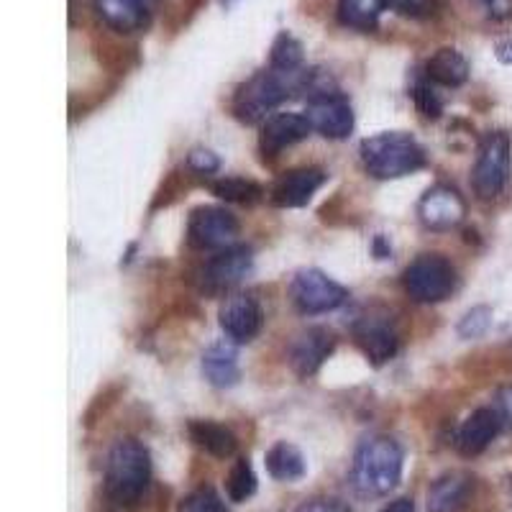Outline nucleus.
<instances>
[{
    "mask_svg": "<svg viewBox=\"0 0 512 512\" xmlns=\"http://www.w3.org/2000/svg\"><path fill=\"white\" fill-rule=\"evenodd\" d=\"M474 489V479L464 472L443 474L428 489V512H459Z\"/></svg>",
    "mask_w": 512,
    "mask_h": 512,
    "instance_id": "obj_18",
    "label": "nucleus"
},
{
    "mask_svg": "<svg viewBox=\"0 0 512 512\" xmlns=\"http://www.w3.org/2000/svg\"><path fill=\"white\" fill-rule=\"evenodd\" d=\"M323 182H326V175L320 169H292V172H287V175L274 182L269 198L277 208H303L318 192V187H323Z\"/></svg>",
    "mask_w": 512,
    "mask_h": 512,
    "instance_id": "obj_12",
    "label": "nucleus"
},
{
    "mask_svg": "<svg viewBox=\"0 0 512 512\" xmlns=\"http://www.w3.org/2000/svg\"><path fill=\"white\" fill-rule=\"evenodd\" d=\"M308 121L313 131L326 139H346L354 131V111L341 93H328L308 103Z\"/></svg>",
    "mask_w": 512,
    "mask_h": 512,
    "instance_id": "obj_9",
    "label": "nucleus"
},
{
    "mask_svg": "<svg viewBox=\"0 0 512 512\" xmlns=\"http://www.w3.org/2000/svg\"><path fill=\"white\" fill-rule=\"evenodd\" d=\"M303 72H280L264 70L256 72L251 80H246L233 98V113L244 123L262 121L272 108L290 98L295 90H303Z\"/></svg>",
    "mask_w": 512,
    "mask_h": 512,
    "instance_id": "obj_4",
    "label": "nucleus"
},
{
    "mask_svg": "<svg viewBox=\"0 0 512 512\" xmlns=\"http://www.w3.org/2000/svg\"><path fill=\"white\" fill-rule=\"evenodd\" d=\"M354 336L356 344L361 346V351H364L367 359H372V364H377V367L384 364V361H390L392 356L397 354V349H400V338H397L395 328L377 318L361 320L359 326H356Z\"/></svg>",
    "mask_w": 512,
    "mask_h": 512,
    "instance_id": "obj_16",
    "label": "nucleus"
},
{
    "mask_svg": "<svg viewBox=\"0 0 512 512\" xmlns=\"http://www.w3.org/2000/svg\"><path fill=\"white\" fill-rule=\"evenodd\" d=\"M510 177V136L495 131L484 136L474 167V190L482 200L497 198Z\"/></svg>",
    "mask_w": 512,
    "mask_h": 512,
    "instance_id": "obj_6",
    "label": "nucleus"
},
{
    "mask_svg": "<svg viewBox=\"0 0 512 512\" xmlns=\"http://www.w3.org/2000/svg\"><path fill=\"white\" fill-rule=\"evenodd\" d=\"M297 512H351V510L349 505H344V502H338V500H310L305 502Z\"/></svg>",
    "mask_w": 512,
    "mask_h": 512,
    "instance_id": "obj_33",
    "label": "nucleus"
},
{
    "mask_svg": "<svg viewBox=\"0 0 512 512\" xmlns=\"http://www.w3.org/2000/svg\"><path fill=\"white\" fill-rule=\"evenodd\" d=\"M361 162L377 180H397L418 172L425 164V152L413 136L392 131L361 141Z\"/></svg>",
    "mask_w": 512,
    "mask_h": 512,
    "instance_id": "obj_3",
    "label": "nucleus"
},
{
    "mask_svg": "<svg viewBox=\"0 0 512 512\" xmlns=\"http://www.w3.org/2000/svg\"><path fill=\"white\" fill-rule=\"evenodd\" d=\"M438 0H392L390 8L405 18H431L438 11Z\"/></svg>",
    "mask_w": 512,
    "mask_h": 512,
    "instance_id": "obj_31",
    "label": "nucleus"
},
{
    "mask_svg": "<svg viewBox=\"0 0 512 512\" xmlns=\"http://www.w3.org/2000/svg\"><path fill=\"white\" fill-rule=\"evenodd\" d=\"M292 303L300 313L305 315H320L328 313V310H336L346 303V287L338 285L336 280H331L326 272L320 269H303V272L295 274V280L290 285Z\"/></svg>",
    "mask_w": 512,
    "mask_h": 512,
    "instance_id": "obj_7",
    "label": "nucleus"
},
{
    "mask_svg": "<svg viewBox=\"0 0 512 512\" xmlns=\"http://www.w3.org/2000/svg\"><path fill=\"white\" fill-rule=\"evenodd\" d=\"M495 54H497V59H500L502 64H512V39L500 41V44H497V49H495Z\"/></svg>",
    "mask_w": 512,
    "mask_h": 512,
    "instance_id": "obj_36",
    "label": "nucleus"
},
{
    "mask_svg": "<svg viewBox=\"0 0 512 512\" xmlns=\"http://www.w3.org/2000/svg\"><path fill=\"white\" fill-rule=\"evenodd\" d=\"M239 221L226 208H195L187 221V241L195 249H231L239 239Z\"/></svg>",
    "mask_w": 512,
    "mask_h": 512,
    "instance_id": "obj_8",
    "label": "nucleus"
},
{
    "mask_svg": "<svg viewBox=\"0 0 512 512\" xmlns=\"http://www.w3.org/2000/svg\"><path fill=\"white\" fill-rule=\"evenodd\" d=\"M177 512H226V507H223L221 497H218L213 489L200 487L182 500Z\"/></svg>",
    "mask_w": 512,
    "mask_h": 512,
    "instance_id": "obj_29",
    "label": "nucleus"
},
{
    "mask_svg": "<svg viewBox=\"0 0 512 512\" xmlns=\"http://www.w3.org/2000/svg\"><path fill=\"white\" fill-rule=\"evenodd\" d=\"M221 3H226V6H231V3H236V0H221Z\"/></svg>",
    "mask_w": 512,
    "mask_h": 512,
    "instance_id": "obj_40",
    "label": "nucleus"
},
{
    "mask_svg": "<svg viewBox=\"0 0 512 512\" xmlns=\"http://www.w3.org/2000/svg\"><path fill=\"white\" fill-rule=\"evenodd\" d=\"M502 428V418L497 408H479L474 410L456 436V448L461 456H479L489 443L495 441Z\"/></svg>",
    "mask_w": 512,
    "mask_h": 512,
    "instance_id": "obj_14",
    "label": "nucleus"
},
{
    "mask_svg": "<svg viewBox=\"0 0 512 512\" xmlns=\"http://www.w3.org/2000/svg\"><path fill=\"white\" fill-rule=\"evenodd\" d=\"M303 44L295 39L292 34L282 31L272 44V54H269V64L272 70L280 72H297L303 67Z\"/></svg>",
    "mask_w": 512,
    "mask_h": 512,
    "instance_id": "obj_25",
    "label": "nucleus"
},
{
    "mask_svg": "<svg viewBox=\"0 0 512 512\" xmlns=\"http://www.w3.org/2000/svg\"><path fill=\"white\" fill-rule=\"evenodd\" d=\"M213 195H218L226 203L251 205L256 200H262L264 190L256 182L244 180V177H226V180L213 182Z\"/></svg>",
    "mask_w": 512,
    "mask_h": 512,
    "instance_id": "obj_26",
    "label": "nucleus"
},
{
    "mask_svg": "<svg viewBox=\"0 0 512 512\" xmlns=\"http://www.w3.org/2000/svg\"><path fill=\"white\" fill-rule=\"evenodd\" d=\"M313 131L308 116H300V113H274L264 121L262 136H259V146H262L264 154H280L285 146L297 144L303 141L305 136Z\"/></svg>",
    "mask_w": 512,
    "mask_h": 512,
    "instance_id": "obj_13",
    "label": "nucleus"
},
{
    "mask_svg": "<svg viewBox=\"0 0 512 512\" xmlns=\"http://www.w3.org/2000/svg\"><path fill=\"white\" fill-rule=\"evenodd\" d=\"M264 464L277 482H297V479L305 477L303 454H300V448L287 441L274 443L264 456Z\"/></svg>",
    "mask_w": 512,
    "mask_h": 512,
    "instance_id": "obj_23",
    "label": "nucleus"
},
{
    "mask_svg": "<svg viewBox=\"0 0 512 512\" xmlns=\"http://www.w3.org/2000/svg\"><path fill=\"white\" fill-rule=\"evenodd\" d=\"M492 326V310L487 305H477L461 318L459 323V336L461 338H482L484 333Z\"/></svg>",
    "mask_w": 512,
    "mask_h": 512,
    "instance_id": "obj_28",
    "label": "nucleus"
},
{
    "mask_svg": "<svg viewBox=\"0 0 512 512\" xmlns=\"http://www.w3.org/2000/svg\"><path fill=\"white\" fill-rule=\"evenodd\" d=\"M374 249H377V259H384V256H390V249H384V239H382V236H377V241H374Z\"/></svg>",
    "mask_w": 512,
    "mask_h": 512,
    "instance_id": "obj_37",
    "label": "nucleus"
},
{
    "mask_svg": "<svg viewBox=\"0 0 512 512\" xmlns=\"http://www.w3.org/2000/svg\"><path fill=\"white\" fill-rule=\"evenodd\" d=\"M425 75H428V80L436 82V85H443V88H459V85L466 82V77H469V62L456 49H438L425 62Z\"/></svg>",
    "mask_w": 512,
    "mask_h": 512,
    "instance_id": "obj_21",
    "label": "nucleus"
},
{
    "mask_svg": "<svg viewBox=\"0 0 512 512\" xmlns=\"http://www.w3.org/2000/svg\"><path fill=\"white\" fill-rule=\"evenodd\" d=\"M382 512H415V505H413V500H408V497H400V500L390 502V505L384 507Z\"/></svg>",
    "mask_w": 512,
    "mask_h": 512,
    "instance_id": "obj_35",
    "label": "nucleus"
},
{
    "mask_svg": "<svg viewBox=\"0 0 512 512\" xmlns=\"http://www.w3.org/2000/svg\"><path fill=\"white\" fill-rule=\"evenodd\" d=\"M482 3H484V6L492 8V11H497V6H500L502 0H482Z\"/></svg>",
    "mask_w": 512,
    "mask_h": 512,
    "instance_id": "obj_39",
    "label": "nucleus"
},
{
    "mask_svg": "<svg viewBox=\"0 0 512 512\" xmlns=\"http://www.w3.org/2000/svg\"><path fill=\"white\" fill-rule=\"evenodd\" d=\"M405 290L415 303H441L456 287V269L438 254L418 256L405 269Z\"/></svg>",
    "mask_w": 512,
    "mask_h": 512,
    "instance_id": "obj_5",
    "label": "nucleus"
},
{
    "mask_svg": "<svg viewBox=\"0 0 512 512\" xmlns=\"http://www.w3.org/2000/svg\"><path fill=\"white\" fill-rule=\"evenodd\" d=\"M226 492L233 502H246L256 492V474L251 469L249 459H239L231 466V474H228Z\"/></svg>",
    "mask_w": 512,
    "mask_h": 512,
    "instance_id": "obj_27",
    "label": "nucleus"
},
{
    "mask_svg": "<svg viewBox=\"0 0 512 512\" xmlns=\"http://www.w3.org/2000/svg\"><path fill=\"white\" fill-rule=\"evenodd\" d=\"M187 433L195 441V446H200L210 456H216V459H231L236 454V446H239L231 428L213 423V420H192L187 425Z\"/></svg>",
    "mask_w": 512,
    "mask_h": 512,
    "instance_id": "obj_20",
    "label": "nucleus"
},
{
    "mask_svg": "<svg viewBox=\"0 0 512 512\" xmlns=\"http://www.w3.org/2000/svg\"><path fill=\"white\" fill-rule=\"evenodd\" d=\"M136 3H139V6L144 8L146 13H149V11H152V6H154V3H157V0H136Z\"/></svg>",
    "mask_w": 512,
    "mask_h": 512,
    "instance_id": "obj_38",
    "label": "nucleus"
},
{
    "mask_svg": "<svg viewBox=\"0 0 512 512\" xmlns=\"http://www.w3.org/2000/svg\"><path fill=\"white\" fill-rule=\"evenodd\" d=\"M413 100L415 108H418L425 118H438L443 113L441 98H438V93L428 85V82H418V85H415Z\"/></svg>",
    "mask_w": 512,
    "mask_h": 512,
    "instance_id": "obj_30",
    "label": "nucleus"
},
{
    "mask_svg": "<svg viewBox=\"0 0 512 512\" xmlns=\"http://www.w3.org/2000/svg\"><path fill=\"white\" fill-rule=\"evenodd\" d=\"M187 164H190L195 172H200V175H213V172L221 169V159H218V154L210 152V149H195V152L187 157Z\"/></svg>",
    "mask_w": 512,
    "mask_h": 512,
    "instance_id": "obj_32",
    "label": "nucleus"
},
{
    "mask_svg": "<svg viewBox=\"0 0 512 512\" xmlns=\"http://www.w3.org/2000/svg\"><path fill=\"white\" fill-rule=\"evenodd\" d=\"M497 413H500L502 423H507L512 428V387H502L497 392Z\"/></svg>",
    "mask_w": 512,
    "mask_h": 512,
    "instance_id": "obj_34",
    "label": "nucleus"
},
{
    "mask_svg": "<svg viewBox=\"0 0 512 512\" xmlns=\"http://www.w3.org/2000/svg\"><path fill=\"white\" fill-rule=\"evenodd\" d=\"M402 454L400 443L387 436H374L356 448L354 464H351V482L356 492L364 497H384L402 479Z\"/></svg>",
    "mask_w": 512,
    "mask_h": 512,
    "instance_id": "obj_1",
    "label": "nucleus"
},
{
    "mask_svg": "<svg viewBox=\"0 0 512 512\" xmlns=\"http://www.w3.org/2000/svg\"><path fill=\"white\" fill-rule=\"evenodd\" d=\"M390 3L392 0H338V18L351 29L372 31Z\"/></svg>",
    "mask_w": 512,
    "mask_h": 512,
    "instance_id": "obj_24",
    "label": "nucleus"
},
{
    "mask_svg": "<svg viewBox=\"0 0 512 512\" xmlns=\"http://www.w3.org/2000/svg\"><path fill=\"white\" fill-rule=\"evenodd\" d=\"M221 328L233 344H249L259 336L264 323V315L259 303L249 295H231L226 303L221 305Z\"/></svg>",
    "mask_w": 512,
    "mask_h": 512,
    "instance_id": "obj_11",
    "label": "nucleus"
},
{
    "mask_svg": "<svg viewBox=\"0 0 512 512\" xmlns=\"http://www.w3.org/2000/svg\"><path fill=\"white\" fill-rule=\"evenodd\" d=\"M152 479V456L144 443L123 438L108 454L105 464V492L118 505H134Z\"/></svg>",
    "mask_w": 512,
    "mask_h": 512,
    "instance_id": "obj_2",
    "label": "nucleus"
},
{
    "mask_svg": "<svg viewBox=\"0 0 512 512\" xmlns=\"http://www.w3.org/2000/svg\"><path fill=\"white\" fill-rule=\"evenodd\" d=\"M203 374L213 387H233V384L241 379L239 369V354L233 349V344H213L210 349H205L203 354Z\"/></svg>",
    "mask_w": 512,
    "mask_h": 512,
    "instance_id": "obj_19",
    "label": "nucleus"
},
{
    "mask_svg": "<svg viewBox=\"0 0 512 512\" xmlns=\"http://www.w3.org/2000/svg\"><path fill=\"white\" fill-rule=\"evenodd\" d=\"M251 269V251L249 249H223L221 254L213 256L205 267L203 277L210 290H228V287L239 285Z\"/></svg>",
    "mask_w": 512,
    "mask_h": 512,
    "instance_id": "obj_17",
    "label": "nucleus"
},
{
    "mask_svg": "<svg viewBox=\"0 0 512 512\" xmlns=\"http://www.w3.org/2000/svg\"><path fill=\"white\" fill-rule=\"evenodd\" d=\"M93 3L105 24L121 31V34L141 29L146 24V16H149L136 0H93Z\"/></svg>",
    "mask_w": 512,
    "mask_h": 512,
    "instance_id": "obj_22",
    "label": "nucleus"
},
{
    "mask_svg": "<svg viewBox=\"0 0 512 512\" xmlns=\"http://www.w3.org/2000/svg\"><path fill=\"white\" fill-rule=\"evenodd\" d=\"M336 338L326 328H310L297 338L290 351V364L300 377H310L320 369V364L331 356Z\"/></svg>",
    "mask_w": 512,
    "mask_h": 512,
    "instance_id": "obj_15",
    "label": "nucleus"
},
{
    "mask_svg": "<svg viewBox=\"0 0 512 512\" xmlns=\"http://www.w3.org/2000/svg\"><path fill=\"white\" fill-rule=\"evenodd\" d=\"M420 221L431 231H451L459 226L466 216V203L454 187L438 185L423 195L418 205Z\"/></svg>",
    "mask_w": 512,
    "mask_h": 512,
    "instance_id": "obj_10",
    "label": "nucleus"
}]
</instances>
